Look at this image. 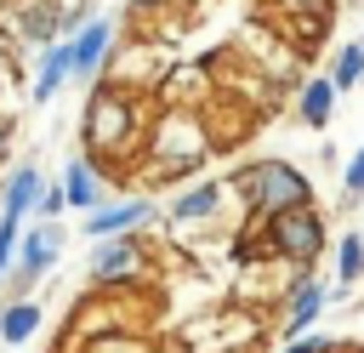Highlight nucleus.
<instances>
[{"instance_id": "obj_1", "label": "nucleus", "mask_w": 364, "mask_h": 353, "mask_svg": "<svg viewBox=\"0 0 364 353\" xmlns=\"http://www.w3.org/2000/svg\"><path fill=\"white\" fill-rule=\"evenodd\" d=\"M142 97L131 85H97L91 102H85V120H80V142H85V159H131L142 148Z\"/></svg>"}, {"instance_id": "obj_2", "label": "nucleus", "mask_w": 364, "mask_h": 353, "mask_svg": "<svg viewBox=\"0 0 364 353\" xmlns=\"http://www.w3.org/2000/svg\"><path fill=\"white\" fill-rule=\"evenodd\" d=\"M228 182L239 188L245 211H250V216H262V222H267V216H279V211L313 205V182H307V171H296L290 159H250V165H239Z\"/></svg>"}, {"instance_id": "obj_3", "label": "nucleus", "mask_w": 364, "mask_h": 353, "mask_svg": "<svg viewBox=\"0 0 364 353\" xmlns=\"http://www.w3.org/2000/svg\"><path fill=\"white\" fill-rule=\"evenodd\" d=\"M262 251L307 273V268L324 262V251H330V228H324V216H318L313 205H296V211L267 216V228H262Z\"/></svg>"}, {"instance_id": "obj_4", "label": "nucleus", "mask_w": 364, "mask_h": 353, "mask_svg": "<svg viewBox=\"0 0 364 353\" xmlns=\"http://www.w3.org/2000/svg\"><path fill=\"white\" fill-rule=\"evenodd\" d=\"M57 256H63V228L57 222H40V228H23L17 233V256H11V273H6V290H11V302L17 296H28L51 268H57Z\"/></svg>"}, {"instance_id": "obj_5", "label": "nucleus", "mask_w": 364, "mask_h": 353, "mask_svg": "<svg viewBox=\"0 0 364 353\" xmlns=\"http://www.w3.org/2000/svg\"><path fill=\"white\" fill-rule=\"evenodd\" d=\"M148 273V245L136 233H114V239H97L91 251V285L108 290V285H136Z\"/></svg>"}, {"instance_id": "obj_6", "label": "nucleus", "mask_w": 364, "mask_h": 353, "mask_svg": "<svg viewBox=\"0 0 364 353\" xmlns=\"http://www.w3.org/2000/svg\"><path fill=\"white\" fill-rule=\"evenodd\" d=\"M159 216V205L148 194H131V199H102L97 211H85V233L91 239H114V233H136Z\"/></svg>"}, {"instance_id": "obj_7", "label": "nucleus", "mask_w": 364, "mask_h": 353, "mask_svg": "<svg viewBox=\"0 0 364 353\" xmlns=\"http://www.w3.org/2000/svg\"><path fill=\"white\" fill-rule=\"evenodd\" d=\"M108 51H114V23H108V17H85V23L68 34V74H74V80L102 74Z\"/></svg>"}, {"instance_id": "obj_8", "label": "nucleus", "mask_w": 364, "mask_h": 353, "mask_svg": "<svg viewBox=\"0 0 364 353\" xmlns=\"http://www.w3.org/2000/svg\"><path fill=\"white\" fill-rule=\"evenodd\" d=\"M330 307V285L324 279H313V273H301L290 290H284V342H296V336H307L313 325H318V313Z\"/></svg>"}, {"instance_id": "obj_9", "label": "nucleus", "mask_w": 364, "mask_h": 353, "mask_svg": "<svg viewBox=\"0 0 364 353\" xmlns=\"http://www.w3.org/2000/svg\"><path fill=\"white\" fill-rule=\"evenodd\" d=\"M57 188H63V205H68V211H97V205L108 199L102 165H97V159H85V154H80V159H68V171H63V182H57Z\"/></svg>"}, {"instance_id": "obj_10", "label": "nucleus", "mask_w": 364, "mask_h": 353, "mask_svg": "<svg viewBox=\"0 0 364 353\" xmlns=\"http://www.w3.org/2000/svg\"><path fill=\"white\" fill-rule=\"evenodd\" d=\"M222 194H228V182H216V176H205V182L182 188V194L171 199V222H182V228H193V222H216Z\"/></svg>"}, {"instance_id": "obj_11", "label": "nucleus", "mask_w": 364, "mask_h": 353, "mask_svg": "<svg viewBox=\"0 0 364 353\" xmlns=\"http://www.w3.org/2000/svg\"><path fill=\"white\" fill-rule=\"evenodd\" d=\"M40 188H46V176H40V165H11L6 171V182H0V211L6 216H34V199H40Z\"/></svg>"}, {"instance_id": "obj_12", "label": "nucleus", "mask_w": 364, "mask_h": 353, "mask_svg": "<svg viewBox=\"0 0 364 353\" xmlns=\"http://www.w3.org/2000/svg\"><path fill=\"white\" fill-rule=\"evenodd\" d=\"M17 34L28 46H57L63 40V6L57 0H28L17 6Z\"/></svg>"}, {"instance_id": "obj_13", "label": "nucleus", "mask_w": 364, "mask_h": 353, "mask_svg": "<svg viewBox=\"0 0 364 353\" xmlns=\"http://www.w3.org/2000/svg\"><path fill=\"white\" fill-rule=\"evenodd\" d=\"M68 80H74V74H68V40H57V46H46L40 63H34V102H51Z\"/></svg>"}, {"instance_id": "obj_14", "label": "nucleus", "mask_w": 364, "mask_h": 353, "mask_svg": "<svg viewBox=\"0 0 364 353\" xmlns=\"http://www.w3.org/2000/svg\"><path fill=\"white\" fill-rule=\"evenodd\" d=\"M330 108H336V85H330L324 74H307V80L296 85V120L318 131V125L330 120Z\"/></svg>"}, {"instance_id": "obj_15", "label": "nucleus", "mask_w": 364, "mask_h": 353, "mask_svg": "<svg viewBox=\"0 0 364 353\" xmlns=\"http://www.w3.org/2000/svg\"><path fill=\"white\" fill-rule=\"evenodd\" d=\"M358 279H364V233H358V228H347V233H341V245H336V279H330V302H336V296H347Z\"/></svg>"}, {"instance_id": "obj_16", "label": "nucleus", "mask_w": 364, "mask_h": 353, "mask_svg": "<svg viewBox=\"0 0 364 353\" xmlns=\"http://www.w3.org/2000/svg\"><path fill=\"white\" fill-rule=\"evenodd\" d=\"M40 319H46V313H40V302H34V296L6 302V307H0V342H6V347H23V342L40 330Z\"/></svg>"}, {"instance_id": "obj_17", "label": "nucleus", "mask_w": 364, "mask_h": 353, "mask_svg": "<svg viewBox=\"0 0 364 353\" xmlns=\"http://www.w3.org/2000/svg\"><path fill=\"white\" fill-rule=\"evenodd\" d=\"M330 85H336V97H347L358 80H364V46L358 40H347L341 51H336V63H330V74H324Z\"/></svg>"}, {"instance_id": "obj_18", "label": "nucleus", "mask_w": 364, "mask_h": 353, "mask_svg": "<svg viewBox=\"0 0 364 353\" xmlns=\"http://www.w3.org/2000/svg\"><path fill=\"white\" fill-rule=\"evenodd\" d=\"M17 233H23V216H6L0 211V285L11 273V256H17Z\"/></svg>"}, {"instance_id": "obj_19", "label": "nucleus", "mask_w": 364, "mask_h": 353, "mask_svg": "<svg viewBox=\"0 0 364 353\" xmlns=\"http://www.w3.org/2000/svg\"><path fill=\"white\" fill-rule=\"evenodd\" d=\"M341 194H347V199L364 194V142H358V148L347 154V165H341Z\"/></svg>"}, {"instance_id": "obj_20", "label": "nucleus", "mask_w": 364, "mask_h": 353, "mask_svg": "<svg viewBox=\"0 0 364 353\" xmlns=\"http://www.w3.org/2000/svg\"><path fill=\"white\" fill-rule=\"evenodd\" d=\"M279 6H284L290 17H307L313 28H318V23H324V17L336 11V0H279Z\"/></svg>"}, {"instance_id": "obj_21", "label": "nucleus", "mask_w": 364, "mask_h": 353, "mask_svg": "<svg viewBox=\"0 0 364 353\" xmlns=\"http://www.w3.org/2000/svg\"><path fill=\"white\" fill-rule=\"evenodd\" d=\"M63 211H68V205H63V188H57V182H46V188H40V199H34V216H40V222H57Z\"/></svg>"}, {"instance_id": "obj_22", "label": "nucleus", "mask_w": 364, "mask_h": 353, "mask_svg": "<svg viewBox=\"0 0 364 353\" xmlns=\"http://www.w3.org/2000/svg\"><path fill=\"white\" fill-rule=\"evenodd\" d=\"M279 353H341V342H330V336H318V330H307V336H296V342H284Z\"/></svg>"}, {"instance_id": "obj_23", "label": "nucleus", "mask_w": 364, "mask_h": 353, "mask_svg": "<svg viewBox=\"0 0 364 353\" xmlns=\"http://www.w3.org/2000/svg\"><path fill=\"white\" fill-rule=\"evenodd\" d=\"M11 131H17V125L0 114V165H6V154H11Z\"/></svg>"}, {"instance_id": "obj_24", "label": "nucleus", "mask_w": 364, "mask_h": 353, "mask_svg": "<svg viewBox=\"0 0 364 353\" xmlns=\"http://www.w3.org/2000/svg\"><path fill=\"white\" fill-rule=\"evenodd\" d=\"M154 6H165V0H131V11L142 17V11H154Z\"/></svg>"}, {"instance_id": "obj_25", "label": "nucleus", "mask_w": 364, "mask_h": 353, "mask_svg": "<svg viewBox=\"0 0 364 353\" xmlns=\"http://www.w3.org/2000/svg\"><path fill=\"white\" fill-rule=\"evenodd\" d=\"M347 353H364V342H353V347H347Z\"/></svg>"}, {"instance_id": "obj_26", "label": "nucleus", "mask_w": 364, "mask_h": 353, "mask_svg": "<svg viewBox=\"0 0 364 353\" xmlns=\"http://www.w3.org/2000/svg\"><path fill=\"white\" fill-rule=\"evenodd\" d=\"M358 46H364V40H358Z\"/></svg>"}]
</instances>
